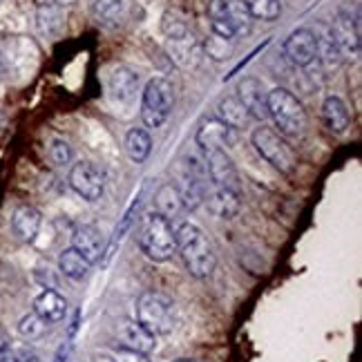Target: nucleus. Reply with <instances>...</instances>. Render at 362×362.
Wrapping results in <instances>:
<instances>
[{
	"label": "nucleus",
	"instance_id": "bb28decb",
	"mask_svg": "<svg viewBox=\"0 0 362 362\" xmlns=\"http://www.w3.org/2000/svg\"><path fill=\"white\" fill-rule=\"evenodd\" d=\"M92 16L103 25H115L123 16V0H94Z\"/></svg>",
	"mask_w": 362,
	"mask_h": 362
},
{
	"label": "nucleus",
	"instance_id": "ea45409f",
	"mask_svg": "<svg viewBox=\"0 0 362 362\" xmlns=\"http://www.w3.org/2000/svg\"><path fill=\"white\" fill-rule=\"evenodd\" d=\"M49 3H52V0H38V5H43V7H45V5H49Z\"/></svg>",
	"mask_w": 362,
	"mask_h": 362
},
{
	"label": "nucleus",
	"instance_id": "f03ea898",
	"mask_svg": "<svg viewBox=\"0 0 362 362\" xmlns=\"http://www.w3.org/2000/svg\"><path fill=\"white\" fill-rule=\"evenodd\" d=\"M136 242L141 253L152 262H165L177 253L173 221L159 215L157 211H150L141 217Z\"/></svg>",
	"mask_w": 362,
	"mask_h": 362
},
{
	"label": "nucleus",
	"instance_id": "7ed1b4c3",
	"mask_svg": "<svg viewBox=\"0 0 362 362\" xmlns=\"http://www.w3.org/2000/svg\"><path fill=\"white\" fill-rule=\"evenodd\" d=\"M175 188L186 211H194V208H199L204 204L206 192H208V170H206V157L202 150L188 152L184 157L179 168V184Z\"/></svg>",
	"mask_w": 362,
	"mask_h": 362
},
{
	"label": "nucleus",
	"instance_id": "4be33fe9",
	"mask_svg": "<svg viewBox=\"0 0 362 362\" xmlns=\"http://www.w3.org/2000/svg\"><path fill=\"white\" fill-rule=\"evenodd\" d=\"M155 211L159 215H163L165 219H175L186 211L184 204H181V197H179L175 184L159 186V190L155 192Z\"/></svg>",
	"mask_w": 362,
	"mask_h": 362
},
{
	"label": "nucleus",
	"instance_id": "423d86ee",
	"mask_svg": "<svg viewBox=\"0 0 362 362\" xmlns=\"http://www.w3.org/2000/svg\"><path fill=\"white\" fill-rule=\"evenodd\" d=\"M136 322L152 336H168L175 329V304L168 296L146 291L136 300Z\"/></svg>",
	"mask_w": 362,
	"mask_h": 362
},
{
	"label": "nucleus",
	"instance_id": "ddd939ff",
	"mask_svg": "<svg viewBox=\"0 0 362 362\" xmlns=\"http://www.w3.org/2000/svg\"><path fill=\"white\" fill-rule=\"evenodd\" d=\"M329 34L342 59H354L360 52V30H358V23L351 21V16L340 13V16L329 25Z\"/></svg>",
	"mask_w": 362,
	"mask_h": 362
},
{
	"label": "nucleus",
	"instance_id": "20e7f679",
	"mask_svg": "<svg viewBox=\"0 0 362 362\" xmlns=\"http://www.w3.org/2000/svg\"><path fill=\"white\" fill-rule=\"evenodd\" d=\"M269 117L275 121L284 136H300L306 128V112L298 96L286 88H275L267 92Z\"/></svg>",
	"mask_w": 362,
	"mask_h": 362
},
{
	"label": "nucleus",
	"instance_id": "a19ab883",
	"mask_svg": "<svg viewBox=\"0 0 362 362\" xmlns=\"http://www.w3.org/2000/svg\"><path fill=\"white\" fill-rule=\"evenodd\" d=\"M96 362H112V358H101V360H96Z\"/></svg>",
	"mask_w": 362,
	"mask_h": 362
},
{
	"label": "nucleus",
	"instance_id": "39448f33",
	"mask_svg": "<svg viewBox=\"0 0 362 362\" xmlns=\"http://www.w3.org/2000/svg\"><path fill=\"white\" fill-rule=\"evenodd\" d=\"M175 107V88L170 81L155 76L146 83L141 94V121L146 128L157 130L170 119Z\"/></svg>",
	"mask_w": 362,
	"mask_h": 362
},
{
	"label": "nucleus",
	"instance_id": "2eb2a0df",
	"mask_svg": "<svg viewBox=\"0 0 362 362\" xmlns=\"http://www.w3.org/2000/svg\"><path fill=\"white\" fill-rule=\"evenodd\" d=\"M72 248L76 253H81L86 257L90 264H96L101 257H103V250H105V240L101 230L92 226V224H86V226H78L72 235Z\"/></svg>",
	"mask_w": 362,
	"mask_h": 362
},
{
	"label": "nucleus",
	"instance_id": "f257e3e1",
	"mask_svg": "<svg viewBox=\"0 0 362 362\" xmlns=\"http://www.w3.org/2000/svg\"><path fill=\"white\" fill-rule=\"evenodd\" d=\"M175 240H177V250L181 259H184L186 269L192 277L204 280V277H211L215 267H217V257L213 253L211 242L206 240L204 230L197 224H190V221H181L175 228Z\"/></svg>",
	"mask_w": 362,
	"mask_h": 362
},
{
	"label": "nucleus",
	"instance_id": "9b49d317",
	"mask_svg": "<svg viewBox=\"0 0 362 362\" xmlns=\"http://www.w3.org/2000/svg\"><path fill=\"white\" fill-rule=\"evenodd\" d=\"M284 57L298 67H309L317 59V43L313 30L300 27V30L291 32L284 40Z\"/></svg>",
	"mask_w": 362,
	"mask_h": 362
},
{
	"label": "nucleus",
	"instance_id": "6ab92c4d",
	"mask_svg": "<svg viewBox=\"0 0 362 362\" xmlns=\"http://www.w3.org/2000/svg\"><path fill=\"white\" fill-rule=\"evenodd\" d=\"M34 313L40 315L47 325H57L67 315V302L65 298L54 288H45L34 300Z\"/></svg>",
	"mask_w": 362,
	"mask_h": 362
},
{
	"label": "nucleus",
	"instance_id": "a878e982",
	"mask_svg": "<svg viewBox=\"0 0 362 362\" xmlns=\"http://www.w3.org/2000/svg\"><path fill=\"white\" fill-rule=\"evenodd\" d=\"M161 32L163 36L177 43V40L188 38V21L179 9H168L161 16Z\"/></svg>",
	"mask_w": 362,
	"mask_h": 362
},
{
	"label": "nucleus",
	"instance_id": "473e14b6",
	"mask_svg": "<svg viewBox=\"0 0 362 362\" xmlns=\"http://www.w3.org/2000/svg\"><path fill=\"white\" fill-rule=\"evenodd\" d=\"M112 362H150V360H148V354L125 349V346H117Z\"/></svg>",
	"mask_w": 362,
	"mask_h": 362
},
{
	"label": "nucleus",
	"instance_id": "c756f323",
	"mask_svg": "<svg viewBox=\"0 0 362 362\" xmlns=\"http://www.w3.org/2000/svg\"><path fill=\"white\" fill-rule=\"evenodd\" d=\"M141 194H144V190H139V194L134 197V202L130 204V208H128V211H125V215L121 217V224H119L117 230H115V238H112V244H110V248H107V255H112V250L117 248V244L125 238V233H128V230L132 228L134 219H136V213H139V208H141Z\"/></svg>",
	"mask_w": 362,
	"mask_h": 362
},
{
	"label": "nucleus",
	"instance_id": "aec40b11",
	"mask_svg": "<svg viewBox=\"0 0 362 362\" xmlns=\"http://www.w3.org/2000/svg\"><path fill=\"white\" fill-rule=\"evenodd\" d=\"M119 340L125 349H134L141 354L155 351V346H157V336H152V333L139 322H123L119 329Z\"/></svg>",
	"mask_w": 362,
	"mask_h": 362
},
{
	"label": "nucleus",
	"instance_id": "f8f14e48",
	"mask_svg": "<svg viewBox=\"0 0 362 362\" xmlns=\"http://www.w3.org/2000/svg\"><path fill=\"white\" fill-rule=\"evenodd\" d=\"M240 103L246 107V112L250 119L255 121H264L269 119V107H267V90H264L262 81L253 78V76H246L240 81L238 86V94Z\"/></svg>",
	"mask_w": 362,
	"mask_h": 362
},
{
	"label": "nucleus",
	"instance_id": "393cba45",
	"mask_svg": "<svg viewBox=\"0 0 362 362\" xmlns=\"http://www.w3.org/2000/svg\"><path fill=\"white\" fill-rule=\"evenodd\" d=\"M217 119L224 121L226 125H230V128H235V130L244 128V125L250 121L246 107L240 103L238 96H226V99H221L217 103Z\"/></svg>",
	"mask_w": 362,
	"mask_h": 362
},
{
	"label": "nucleus",
	"instance_id": "1a4fd4ad",
	"mask_svg": "<svg viewBox=\"0 0 362 362\" xmlns=\"http://www.w3.org/2000/svg\"><path fill=\"white\" fill-rule=\"evenodd\" d=\"M204 157H206V170H208V186L242 190L238 168H235L233 159L224 150H208L204 152Z\"/></svg>",
	"mask_w": 362,
	"mask_h": 362
},
{
	"label": "nucleus",
	"instance_id": "9d476101",
	"mask_svg": "<svg viewBox=\"0 0 362 362\" xmlns=\"http://www.w3.org/2000/svg\"><path fill=\"white\" fill-rule=\"evenodd\" d=\"M194 144L199 146L202 152L208 150H224L238 144V130L226 125L219 119H208L199 125L197 134H194Z\"/></svg>",
	"mask_w": 362,
	"mask_h": 362
},
{
	"label": "nucleus",
	"instance_id": "c85d7f7f",
	"mask_svg": "<svg viewBox=\"0 0 362 362\" xmlns=\"http://www.w3.org/2000/svg\"><path fill=\"white\" fill-rule=\"evenodd\" d=\"M244 5L250 13V18H259V21H275L282 13L280 0H244Z\"/></svg>",
	"mask_w": 362,
	"mask_h": 362
},
{
	"label": "nucleus",
	"instance_id": "72a5a7b5",
	"mask_svg": "<svg viewBox=\"0 0 362 362\" xmlns=\"http://www.w3.org/2000/svg\"><path fill=\"white\" fill-rule=\"evenodd\" d=\"M13 358H16V362H40L38 354L27 349V346H21V349H13Z\"/></svg>",
	"mask_w": 362,
	"mask_h": 362
},
{
	"label": "nucleus",
	"instance_id": "e433bc0d",
	"mask_svg": "<svg viewBox=\"0 0 362 362\" xmlns=\"http://www.w3.org/2000/svg\"><path fill=\"white\" fill-rule=\"evenodd\" d=\"M0 362H16V358H13V351L7 349L5 354H0Z\"/></svg>",
	"mask_w": 362,
	"mask_h": 362
},
{
	"label": "nucleus",
	"instance_id": "7c9ffc66",
	"mask_svg": "<svg viewBox=\"0 0 362 362\" xmlns=\"http://www.w3.org/2000/svg\"><path fill=\"white\" fill-rule=\"evenodd\" d=\"M47 329H49V325H47L40 315H36L34 311H32V313H27V315H23V317H21V322H18V333H21L23 338H27V340L43 338L45 333H47Z\"/></svg>",
	"mask_w": 362,
	"mask_h": 362
},
{
	"label": "nucleus",
	"instance_id": "c9c22d12",
	"mask_svg": "<svg viewBox=\"0 0 362 362\" xmlns=\"http://www.w3.org/2000/svg\"><path fill=\"white\" fill-rule=\"evenodd\" d=\"M67 354H69V344H63L61 349H59V354H57V360H54V362H65L63 358H67Z\"/></svg>",
	"mask_w": 362,
	"mask_h": 362
},
{
	"label": "nucleus",
	"instance_id": "5701e85b",
	"mask_svg": "<svg viewBox=\"0 0 362 362\" xmlns=\"http://www.w3.org/2000/svg\"><path fill=\"white\" fill-rule=\"evenodd\" d=\"M90 267H92V264L81 253H76L72 246L65 248L63 253L59 255V271L65 277H69V280H74V282L86 280L88 273H90Z\"/></svg>",
	"mask_w": 362,
	"mask_h": 362
},
{
	"label": "nucleus",
	"instance_id": "cd10ccee",
	"mask_svg": "<svg viewBox=\"0 0 362 362\" xmlns=\"http://www.w3.org/2000/svg\"><path fill=\"white\" fill-rule=\"evenodd\" d=\"M226 9H228V18H230L235 36L246 34L250 30V23H253V18H250L244 0H226Z\"/></svg>",
	"mask_w": 362,
	"mask_h": 362
},
{
	"label": "nucleus",
	"instance_id": "a211bd4d",
	"mask_svg": "<svg viewBox=\"0 0 362 362\" xmlns=\"http://www.w3.org/2000/svg\"><path fill=\"white\" fill-rule=\"evenodd\" d=\"M43 224V217L34 206H18L11 215V230L21 242H34Z\"/></svg>",
	"mask_w": 362,
	"mask_h": 362
},
{
	"label": "nucleus",
	"instance_id": "2f4dec72",
	"mask_svg": "<svg viewBox=\"0 0 362 362\" xmlns=\"http://www.w3.org/2000/svg\"><path fill=\"white\" fill-rule=\"evenodd\" d=\"M49 159L54 165H67L69 161H72V146H69L65 139H52Z\"/></svg>",
	"mask_w": 362,
	"mask_h": 362
},
{
	"label": "nucleus",
	"instance_id": "b1692460",
	"mask_svg": "<svg viewBox=\"0 0 362 362\" xmlns=\"http://www.w3.org/2000/svg\"><path fill=\"white\" fill-rule=\"evenodd\" d=\"M125 155L134 163H144L152 152V139L144 128H130L125 134Z\"/></svg>",
	"mask_w": 362,
	"mask_h": 362
},
{
	"label": "nucleus",
	"instance_id": "6e6552de",
	"mask_svg": "<svg viewBox=\"0 0 362 362\" xmlns=\"http://www.w3.org/2000/svg\"><path fill=\"white\" fill-rule=\"evenodd\" d=\"M69 188L86 202H99L105 192V173L94 161H76L67 175Z\"/></svg>",
	"mask_w": 362,
	"mask_h": 362
},
{
	"label": "nucleus",
	"instance_id": "412c9836",
	"mask_svg": "<svg viewBox=\"0 0 362 362\" xmlns=\"http://www.w3.org/2000/svg\"><path fill=\"white\" fill-rule=\"evenodd\" d=\"M208 21H211V32L219 38L235 40L233 25L228 18V9H226V0H208Z\"/></svg>",
	"mask_w": 362,
	"mask_h": 362
},
{
	"label": "nucleus",
	"instance_id": "58836bf2",
	"mask_svg": "<svg viewBox=\"0 0 362 362\" xmlns=\"http://www.w3.org/2000/svg\"><path fill=\"white\" fill-rule=\"evenodd\" d=\"M175 362H197V360H190V358H179V360H175Z\"/></svg>",
	"mask_w": 362,
	"mask_h": 362
},
{
	"label": "nucleus",
	"instance_id": "4468645a",
	"mask_svg": "<svg viewBox=\"0 0 362 362\" xmlns=\"http://www.w3.org/2000/svg\"><path fill=\"white\" fill-rule=\"evenodd\" d=\"M208 211L219 219H233L238 217L242 211V190H233V188H217L211 186V192H206Z\"/></svg>",
	"mask_w": 362,
	"mask_h": 362
},
{
	"label": "nucleus",
	"instance_id": "f704fd0d",
	"mask_svg": "<svg viewBox=\"0 0 362 362\" xmlns=\"http://www.w3.org/2000/svg\"><path fill=\"white\" fill-rule=\"evenodd\" d=\"M9 349V340H7V336L3 333V329H0V354H5Z\"/></svg>",
	"mask_w": 362,
	"mask_h": 362
},
{
	"label": "nucleus",
	"instance_id": "f3484780",
	"mask_svg": "<svg viewBox=\"0 0 362 362\" xmlns=\"http://www.w3.org/2000/svg\"><path fill=\"white\" fill-rule=\"evenodd\" d=\"M322 123L325 128L331 132V134H344L346 130H349L351 125V115H349V107H346V103L340 99V96H327L325 103H322Z\"/></svg>",
	"mask_w": 362,
	"mask_h": 362
},
{
	"label": "nucleus",
	"instance_id": "dca6fc26",
	"mask_svg": "<svg viewBox=\"0 0 362 362\" xmlns=\"http://www.w3.org/2000/svg\"><path fill=\"white\" fill-rule=\"evenodd\" d=\"M139 90V74H134L130 67H117L107 78L110 99L119 105H128Z\"/></svg>",
	"mask_w": 362,
	"mask_h": 362
},
{
	"label": "nucleus",
	"instance_id": "0eeeda50",
	"mask_svg": "<svg viewBox=\"0 0 362 362\" xmlns=\"http://www.w3.org/2000/svg\"><path fill=\"white\" fill-rule=\"evenodd\" d=\"M250 144L257 150V155L267 163H271L275 170L284 175H291L296 170V155L284 144V139H280V134H275L271 128H264V125L255 128L253 134H250Z\"/></svg>",
	"mask_w": 362,
	"mask_h": 362
},
{
	"label": "nucleus",
	"instance_id": "4c0bfd02",
	"mask_svg": "<svg viewBox=\"0 0 362 362\" xmlns=\"http://www.w3.org/2000/svg\"><path fill=\"white\" fill-rule=\"evenodd\" d=\"M69 3H72V0H52L49 5H69Z\"/></svg>",
	"mask_w": 362,
	"mask_h": 362
}]
</instances>
